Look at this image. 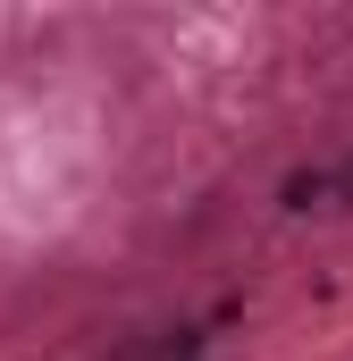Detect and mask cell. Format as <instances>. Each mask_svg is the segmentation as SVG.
I'll list each match as a JSON object with an SVG mask.
<instances>
[{
	"label": "cell",
	"instance_id": "cell-1",
	"mask_svg": "<svg viewBox=\"0 0 353 361\" xmlns=\"http://www.w3.org/2000/svg\"><path fill=\"white\" fill-rule=\"evenodd\" d=\"M277 202H286V210H320V202H337V169H294Z\"/></svg>",
	"mask_w": 353,
	"mask_h": 361
},
{
	"label": "cell",
	"instance_id": "cell-3",
	"mask_svg": "<svg viewBox=\"0 0 353 361\" xmlns=\"http://www.w3.org/2000/svg\"><path fill=\"white\" fill-rule=\"evenodd\" d=\"M337 210H353V160L337 169Z\"/></svg>",
	"mask_w": 353,
	"mask_h": 361
},
{
	"label": "cell",
	"instance_id": "cell-2",
	"mask_svg": "<svg viewBox=\"0 0 353 361\" xmlns=\"http://www.w3.org/2000/svg\"><path fill=\"white\" fill-rule=\"evenodd\" d=\"M193 353H202V336L176 328V336H160V345H143V353H126V361H193Z\"/></svg>",
	"mask_w": 353,
	"mask_h": 361
}]
</instances>
